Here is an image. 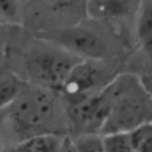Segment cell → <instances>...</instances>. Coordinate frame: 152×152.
Listing matches in <instances>:
<instances>
[{
  "instance_id": "cell-1",
  "label": "cell",
  "mask_w": 152,
  "mask_h": 152,
  "mask_svg": "<svg viewBox=\"0 0 152 152\" xmlns=\"http://www.w3.org/2000/svg\"><path fill=\"white\" fill-rule=\"evenodd\" d=\"M44 135H69L61 94L25 84L17 99L0 112V152Z\"/></svg>"
},
{
  "instance_id": "cell-2",
  "label": "cell",
  "mask_w": 152,
  "mask_h": 152,
  "mask_svg": "<svg viewBox=\"0 0 152 152\" xmlns=\"http://www.w3.org/2000/svg\"><path fill=\"white\" fill-rule=\"evenodd\" d=\"M80 61L46 39L21 27H12L4 65L25 84L59 93L71 69Z\"/></svg>"
},
{
  "instance_id": "cell-3",
  "label": "cell",
  "mask_w": 152,
  "mask_h": 152,
  "mask_svg": "<svg viewBox=\"0 0 152 152\" xmlns=\"http://www.w3.org/2000/svg\"><path fill=\"white\" fill-rule=\"evenodd\" d=\"M107 104V119L101 135L128 133L152 122V96L141 77L124 71L102 90Z\"/></svg>"
},
{
  "instance_id": "cell-4",
  "label": "cell",
  "mask_w": 152,
  "mask_h": 152,
  "mask_svg": "<svg viewBox=\"0 0 152 152\" xmlns=\"http://www.w3.org/2000/svg\"><path fill=\"white\" fill-rule=\"evenodd\" d=\"M46 39L78 59H127L129 50L103 24L86 18L76 25L33 33Z\"/></svg>"
},
{
  "instance_id": "cell-5",
  "label": "cell",
  "mask_w": 152,
  "mask_h": 152,
  "mask_svg": "<svg viewBox=\"0 0 152 152\" xmlns=\"http://www.w3.org/2000/svg\"><path fill=\"white\" fill-rule=\"evenodd\" d=\"M126 59H82L70 71L59 94L71 103L104 90L125 70Z\"/></svg>"
},
{
  "instance_id": "cell-6",
  "label": "cell",
  "mask_w": 152,
  "mask_h": 152,
  "mask_svg": "<svg viewBox=\"0 0 152 152\" xmlns=\"http://www.w3.org/2000/svg\"><path fill=\"white\" fill-rule=\"evenodd\" d=\"M87 1L33 0L23 1L21 28L43 33L65 28L87 18Z\"/></svg>"
},
{
  "instance_id": "cell-7",
  "label": "cell",
  "mask_w": 152,
  "mask_h": 152,
  "mask_svg": "<svg viewBox=\"0 0 152 152\" xmlns=\"http://www.w3.org/2000/svg\"><path fill=\"white\" fill-rule=\"evenodd\" d=\"M140 2L134 0H90L86 6L87 17L107 26L131 53Z\"/></svg>"
},
{
  "instance_id": "cell-8",
  "label": "cell",
  "mask_w": 152,
  "mask_h": 152,
  "mask_svg": "<svg viewBox=\"0 0 152 152\" xmlns=\"http://www.w3.org/2000/svg\"><path fill=\"white\" fill-rule=\"evenodd\" d=\"M63 104L69 126V137L75 138L84 134L101 135L107 119V104L102 91L100 94Z\"/></svg>"
},
{
  "instance_id": "cell-9",
  "label": "cell",
  "mask_w": 152,
  "mask_h": 152,
  "mask_svg": "<svg viewBox=\"0 0 152 152\" xmlns=\"http://www.w3.org/2000/svg\"><path fill=\"white\" fill-rule=\"evenodd\" d=\"M124 71L138 76L152 72V0L140 2L134 27L133 50L126 59Z\"/></svg>"
},
{
  "instance_id": "cell-10",
  "label": "cell",
  "mask_w": 152,
  "mask_h": 152,
  "mask_svg": "<svg viewBox=\"0 0 152 152\" xmlns=\"http://www.w3.org/2000/svg\"><path fill=\"white\" fill-rule=\"evenodd\" d=\"M25 83L6 65L0 66V112L7 108L20 94Z\"/></svg>"
},
{
  "instance_id": "cell-11",
  "label": "cell",
  "mask_w": 152,
  "mask_h": 152,
  "mask_svg": "<svg viewBox=\"0 0 152 152\" xmlns=\"http://www.w3.org/2000/svg\"><path fill=\"white\" fill-rule=\"evenodd\" d=\"M64 137L44 135L26 140L7 152H59Z\"/></svg>"
},
{
  "instance_id": "cell-12",
  "label": "cell",
  "mask_w": 152,
  "mask_h": 152,
  "mask_svg": "<svg viewBox=\"0 0 152 152\" xmlns=\"http://www.w3.org/2000/svg\"><path fill=\"white\" fill-rule=\"evenodd\" d=\"M23 1L0 0V24L8 27H21Z\"/></svg>"
},
{
  "instance_id": "cell-13",
  "label": "cell",
  "mask_w": 152,
  "mask_h": 152,
  "mask_svg": "<svg viewBox=\"0 0 152 152\" xmlns=\"http://www.w3.org/2000/svg\"><path fill=\"white\" fill-rule=\"evenodd\" d=\"M134 152H152V122L129 132Z\"/></svg>"
},
{
  "instance_id": "cell-14",
  "label": "cell",
  "mask_w": 152,
  "mask_h": 152,
  "mask_svg": "<svg viewBox=\"0 0 152 152\" xmlns=\"http://www.w3.org/2000/svg\"><path fill=\"white\" fill-rule=\"evenodd\" d=\"M106 152H134L128 133H110L102 135Z\"/></svg>"
},
{
  "instance_id": "cell-15",
  "label": "cell",
  "mask_w": 152,
  "mask_h": 152,
  "mask_svg": "<svg viewBox=\"0 0 152 152\" xmlns=\"http://www.w3.org/2000/svg\"><path fill=\"white\" fill-rule=\"evenodd\" d=\"M77 152H106L102 135L100 134H84L72 138Z\"/></svg>"
},
{
  "instance_id": "cell-16",
  "label": "cell",
  "mask_w": 152,
  "mask_h": 152,
  "mask_svg": "<svg viewBox=\"0 0 152 152\" xmlns=\"http://www.w3.org/2000/svg\"><path fill=\"white\" fill-rule=\"evenodd\" d=\"M11 28L12 27H8V26L0 24V66H2L5 63Z\"/></svg>"
},
{
  "instance_id": "cell-17",
  "label": "cell",
  "mask_w": 152,
  "mask_h": 152,
  "mask_svg": "<svg viewBox=\"0 0 152 152\" xmlns=\"http://www.w3.org/2000/svg\"><path fill=\"white\" fill-rule=\"evenodd\" d=\"M59 152H77L76 146H75L74 140H72L71 137L66 135V137L63 138L62 145H61V148H59Z\"/></svg>"
},
{
  "instance_id": "cell-18",
  "label": "cell",
  "mask_w": 152,
  "mask_h": 152,
  "mask_svg": "<svg viewBox=\"0 0 152 152\" xmlns=\"http://www.w3.org/2000/svg\"><path fill=\"white\" fill-rule=\"evenodd\" d=\"M140 77H141V81H142L144 86L146 87L147 91H148V93H150V95L152 96V72L146 74V75L140 76Z\"/></svg>"
}]
</instances>
